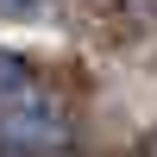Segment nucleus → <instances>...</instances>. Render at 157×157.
<instances>
[{"label": "nucleus", "instance_id": "nucleus-2", "mask_svg": "<svg viewBox=\"0 0 157 157\" xmlns=\"http://www.w3.org/2000/svg\"><path fill=\"white\" fill-rule=\"evenodd\" d=\"M44 0H0V19H32Z\"/></svg>", "mask_w": 157, "mask_h": 157}, {"label": "nucleus", "instance_id": "nucleus-1", "mask_svg": "<svg viewBox=\"0 0 157 157\" xmlns=\"http://www.w3.org/2000/svg\"><path fill=\"white\" fill-rule=\"evenodd\" d=\"M0 145L19 157H50L63 145V126L50 113L44 88H38L32 63L13 57V50H0Z\"/></svg>", "mask_w": 157, "mask_h": 157}]
</instances>
